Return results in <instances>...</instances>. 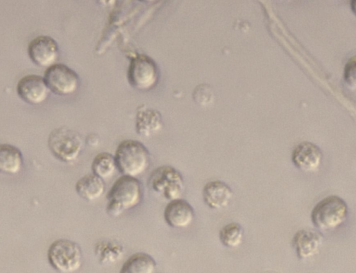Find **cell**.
<instances>
[{"label":"cell","instance_id":"cell-1","mask_svg":"<svg viewBox=\"0 0 356 273\" xmlns=\"http://www.w3.org/2000/svg\"><path fill=\"white\" fill-rule=\"evenodd\" d=\"M143 187L135 177L122 175L106 195V213L113 217L137 206L143 198Z\"/></svg>","mask_w":356,"mask_h":273},{"label":"cell","instance_id":"cell-2","mask_svg":"<svg viewBox=\"0 0 356 273\" xmlns=\"http://www.w3.org/2000/svg\"><path fill=\"white\" fill-rule=\"evenodd\" d=\"M117 169L122 175L136 178L149 166L147 148L135 140H124L118 146L114 155Z\"/></svg>","mask_w":356,"mask_h":273},{"label":"cell","instance_id":"cell-3","mask_svg":"<svg viewBox=\"0 0 356 273\" xmlns=\"http://www.w3.org/2000/svg\"><path fill=\"white\" fill-rule=\"evenodd\" d=\"M348 207L340 197L330 195L320 200L311 212V220L318 230L327 231L340 227L347 220Z\"/></svg>","mask_w":356,"mask_h":273},{"label":"cell","instance_id":"cell-4","mask_svg":"<svg viewBox=\"0 0 356 273\" xmlns=\"http://www.w3.org/2000/svg\"><path fill=\"white\" fill-rule=\"evenodd\" d=\"M47 143L52 155L65 163L75 162L84 145L81 135L66 126L54 129L49 135Z\"/></svg>","mask_w":356,"mask_h":273},{"label":"cell","instance_id":"cell-5","mask_svg":"<svg viewBox=\"0 0 356 273\" xmlns=\"http://www.w3.org/2000/svg\"><path fill=\"white\" fill-rule=\"evenodd\" d=\"M47 259L57 272L73 273L79 270L82 265V251L80 246L72 240L58 239L50 245Z\"/></svg>","mask_w":356,"mask_h":273},{"label":"cell","instance_id":"cell-6","mask_svg":"<svg viewBox=\"0 0 356 273\" xmlns=\"http://www.w3.org/2000/svg\"><path fill=\"white\" fill-rule=\"evenodd\" d=\"M148 185L152 190L168 201L181 198L185 188L181 173L170 165L155 168L149 175Z\"/></svg>","mask_w":356,"mask_h":273},{"label":"cell","instance_id":"cell-7","mask_svg":"<svg viewBox=\"0 0 356 273\" xmlns=\"http://www.w3.org/2000/svg\"><path fill=\"white\" fill-rule=\"evenodd\" d=\"M127 78L134 88L142 91L149 90L158 83V67L149 56L136 54L129 62Z\"/></svg>","mask_w":356,"mask_h":273},{"label":"cell","instance_id":"cell-8","mask_svg":"<svg viewBox=\"0 0 356 273\" xmlns=\"http://www.w3.org/2000/svg\"><path fill=\"white\" fill-rule=\"evenodd\" d=\"M43 78L49 90L60 96L74 94L80 85L77 74L61 63H56L47 68Z\"/></svg>","mask_w":356,"mask_h":273},{"label":"cell","instance_id":"cell-9","mask_svg":"<svg viewBox=\"0 0 356 273\" xmlns=\"http://www.w3.org/2000/svg\"><path fill=\"white\" fill-rule=\"evenodd\" d=\"M27 51L32 62L42 67L48 68L56 64L59 56L58 44L49 35H39L32 40Z\"/></svg>","mask_w":356,"mask_h":273},{"label":"cell","instance_id":"cell-10","mask_svg":"<svg viewBox=\"0 0 356 273\" xmlns=\"http://www.w3.org/2000/svg\"><path fill=\"white\" fill-rule=\"evenodd\" d=\"M16 89L18 96L32 105L45 101L50 92L44 78L36 74H29L20 78Z\"/></svg>","mask_w":356,"mask_h":273},{"label":"cell","instance_id":"cell-11","mask_svg":"<svg viewBox=\"0 0 356 273\" xmlns=\"http://www.w3.org/2000/svg\"><path fill=\"white\" fill-rule=\"evenodd\" d=\"M163 218L169 226L173 229H184L193 223L195 211L186 199L179 198L169 201L163 210Z\"/></svg>","mask_w":356,"mask_h":273},{"label":"cell","instance_id":"cell-12","mask_svg":"<svg viewBox=\"0 0 356 273\" xmlns=\"http://www.w3.org/2000/svg\"><path fill=\"white\" fill-rule=\"evenodd\" d=\"M293 165L304 172L317 171L322 163L323 154L320 148L310 142H302L293 149L291 155Z\"/></svg>","mask_w":356,"mask_h":273},{"label":"cell","instance_id":"cell-13","mask_svg":"<svg viewBox=\"0 0 356 273\" xmlns=\"http://www.w3.org/2000/svg\"><path fill=\"white\" fill-rule=\"evenodd\" d=\"M323 237L318 231L302 229L292 239V245L299 259L307 260L316 255L323 245Z\"/></svg>","mask_w":356,"mask_h":273},{"label":"cell","instance_id":"cell-14","mask_svg":"<svg viewBox=\"0 0 356 273\" xmlns=\"http://www.w3.org/2000/svg\"><path fill=\"white\" fill-rule=\"evenodd\" d=\"M233 195V190L229 185L220 180L209 181L202 189L204 204L214 210L222 209L229 206Z\"/></svg>","mask_w":356,"mask_h":273},{"label":"cell","instance_id":"cell-15","mask_svg":"<svg viewBox=\"0 0 356 273\" xmlns=\"http://www.w3.org/2000/svg\"><path fill=\"white\" fill-rule=\"evenodd\" d=\"M163 127L162 116L159 111L139 106L136 117V131L142 137L148 138L159 132Z\"/></svg>","mask_w":356,"mask_h":273},{"label":"cell","instance_id":"cell-16","mask_svg":"<svg viewBox=\"0 0 356 273\" xmlns=\"http://www.w3.org/2000/svg\"><path fill=\"white\" fill-rule=\"evenodd\" d=\"M106 190L104 181L93 174L80 178L75 184L76 194L87 201L100 198Z\"/></svg>","mask_w":356,"mask_h":273},{"label":"cell","instance_id":"cell-17","mask_svg":"<svg viewBox=\"0 0 356 273\" xmlns=\"http://www.w3.org/2000/svg\"><path fill=\"white\" fill-rule=\"evenodd\" d=\"M24 163L21 151L10 144H0V173L15 175L18 174Z\"/></svg>","mask_w":356,"mask_h":273},{"label":"cell","instance_id":"cell-18","mask_svg":"<svg viewBox=\"0 0 356 273\" xmlns=\"http://www.w3.org/2000/svg\"><path fill=\"white\" fill-rule=\"evenodd\" d=\"M156 262L149 254L137 252L122 264L119 273H155Z\"/></svg>","mask_w":356,"mask_h":273},{"label":"cell","instance_id":"cell-19","mask_svg":"<svg viewBox=\"0 0 356 273\" xmlns=\"http://www.w3.org/2000/svg\"><path fill=\"white\" fill-rule=\"evenodd\" d=\"M95 255L102 265H111L119 261L124 256V249L117 241L102 240L95 245Z\"/></svg>","mask_w":356,"mask_h":273},{"label":"cell","instance_id":"cell-20","mask_svg":"<svg viewBox=\"0 0 356 273\" xmlns=\"http://www.w3.org/2000/svg\"><path fill=\"white\" fill-rule=\"evenodd\" d=\"M92 174L104 180L111 177L117 169L114 156L108 152L97 154L91 163Z\"/></svg>","mask_w":356,"mask_h":273},{"label":"cell","instance_id":"cell-21","mask_svg":"<svg viewBox=\"0 0 356 273\" xmlns=\"http://www.w3.org/2000/svg\"><path fill=\"white\" fill-rule=\"evenodd\" d=\"M244 236V230L237 222H230L219 231L220 242L227 248H236L241 245Z\"/></svg>","mask_w":356,"mask_h":273},{"label":"cell","instance_id":"cell-22","mask_svg":"<svg viewBox=\"0 0 356 273\" xmlns=\"http://www.w3.org/2000/svg\"><path fill=\"white\" fill-rule=\"evenodd\" d=\"M194 101L202 106L209 104L213 99V92L211 87L207 84L197 86L193 93Z\"/></svg>","mask_w":356,"mask_h":273},{"label":"cell","instance_id":"cell-23","mask_svg":"<svg viewBox=\"0 0 356 273\" xmlns=\"http://www.w3.org/2000/svg\"><path fill=\"white\" fill-rule=\"evenodd\" d=\"M355 60L350 61L346 65V79L347 81L350 82V79H353V81H355ZM351 83V82H350Z\"/></svg>","mask_w":356,"mask_h":273},{"label":"cell","instance_id":"cell-24","mask_svg":"<svg viewBox=\"0 0 356 273\" xmlns=\"http://www.w3.org/2000/svg\"><path fill=\"white\" fill-rule=\"evenodd\" d=\"M86 141L90 146H96L98 144L99 138L97 135L90 134L88 136Z\"/></svg>","mask_w":356,"mask_h":273}]
</instances>
